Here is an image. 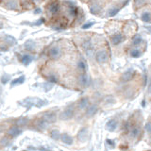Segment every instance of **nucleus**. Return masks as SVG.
<instances>
[{
	"mask_svg": "<svg viewBox=\"0 0 151 151\" xmlns=\"http://www.w3.org/2000/svg\"><path fill=\"white\" fill-rule=\"evenodd\" d=\"M96 60L98 63H105L108 60V54L106 51H99L96 55Z\"/></svg>",
	"mask_w": 151,
	"mask_h": 151,
	"instance_id": "1",
	"label": "nucleus"
},
{
	"mask_svg": "<svg viewBox=\"0 0 151 151\" xmlns=\"http://www.w3.org/2000/svg\"><path fill=\"white\" fill-rule=\"evenodd\" d=\"M74 115V111H73V109H66V110L64 111H63L60 113V120H69L71 119V118L73 117Z\"/></svg>",
	"mask_w": 151,
	"mask_h": 151,
	"instance_id": "2",
	"label": "nucleus"
},
{
	"mask_svg": "<svg viewBox=\"0 0 151 151\" xmlns=\"http://www.w3.org/2000/svg\"><path fill=\"white\" fill-rule=\"evenodd\" d=\"M49 56L52 59L57 60L60 56V48L59 46H53L49 50Z\"/></svg>",
	"mask_w": 151,
	"mask_h": 151,
	"instance_id": "3",
	"label": "nucleus"
},
{
	"mask_svg": "<svg viewBox=\"0 0 151 151\" xmlns=\"http://www.w3.org/2000/svg\"><path fill=\"white\" fill-rule=\"evenodd\" d=\"M20 134H21V129H19L18 127H15V126L12 127L8 131V135L11 136V137H17Z\"/></svg>",
	"mask_w": 151,
	"mask_h": 151,
	"instance_id": "4",
	"label": "nucleus"
},
{
	"mask_svg": "<svg viewBox=\"0 0 151 151\" xmlns=\"http://www.w3.org/2000/svg\"><path fill=\"white\" fill-rule=\"evenodd\" d=\"M134 76V71L130 69V70H127V72H125L122 76V80L123 81H129V80L133 78Z\"/></svg>",
	"mask_w": 151,
	"mask_h": 151,
	"instance_id": "5",
	"label": "nucleus"
},
{
	"mask_svg": "<svg viewBox=\"0 0 151 151\" xmlns=\"http://www.w3.org/2000/svg\"><path fill=\"white\" fill-rule=\"evenodd\" d=\"M47 9H48V11L52 13V14H55L59 12V9H60V5L58 2H52L48 5V7H47Z\"/></svg>",
	"mask_w": 151,
	"mask_h": 151,
	"instance_id": "6",
	"label": "nucleus"
},
{
	"mask_svg": "<svg viewBox=\"0 0 151 151\" xmlns=\"http://www.w3.org/2000/svg\"><path fill=\"white\" fill-rule=\"evenodd\" d=\"M44 119L47 123H54L56 121V114L54 112H45L44 114Z\"/></svg>",
	"mask_w": 151,
	"mask_h": 151,
	"instance_id": "7",
	"label": "nucleus"
},
{
	"mask_svg": "<svg viewBox=\"0 0 151 151\" xmlns=\"http://www.w3.org/2000/svg\"><path fill=\"white\" fill-rule=\"evenodd\" d=\"M87 137H88V130L87 129H81L79 131H78V138L80 142H84L85 140L87 139Z\"/></svg>",
	"mask_w": 151,
	"mask_h": 151,
	"instance_id": "8",
	"label": "nucleus"
},
{
	"mask_svg": "<svg viewBox=\"0 0 151 151\" xmlns=\"http://www.w3.org/2000/svg\"><path fill=\"white\" fill-rule=\"evenodd\" d=\"M60 140L63 144L65 145H72L73 144V138L67 133H63V135H60Z\"/></svg>",
	"mask_w": 151,
	"mask_h": 151,
	"instance_id": "9",
	"label": "nucleus"
},
{
	"mask_svg": "<svg viewBox=\"0 0 151 151\" xmlns=\"http://www.w3.org/2000/svg\"><path fill=\"white\" fill-rule=\"evenodd\" d=\"M97 112V107L96 105H92L87 108V111H86V115L88 117H91L93 116Z\"/></svg>",
	"mask_w": 151,
	"mask_h": 151,
	"instance_id": "10",
	"label": "nucleus"
},
{
	"mask_svg": "<svg viewBox=\"0 0 151 151\" xmlns=\"http://www.w3.org/2000/svg\"><path fill=\"white\" fill-rule=\"evenodd\" d=\"M117 125H118L117 121H115V120H110V121H109V122L107 123L106 127H107V129H108V130L113 131V130H115V129H116Z\"/></svg>",
	"mask_w": 151,
	"mask_h": 151,
	"instance_id": "11",
	"label": "nucleus"
},
{
	"mask_svg": "<svg viewBox=\"0 0 151 151\" xmlns=\"http://www.w3.org/2000/svg\"><path fill=\"white\" fill-rule=\"evenodd\" d=\"M32 60H33V57L32 56H30V55H28V54H26V55H24L23 57H22V63L23 64H25V65H28L29 64L31 61H32Z\"/></svg>",
	"mask_w": 151,
	"mask_h": 151,
	"instance_id": "12",
	"label": "nucleus"
},
{
	"mask_svg": "<svg viewBox=\"0 0 151 151\" xmlns=\"http://www.w3.org/2000/svg\"><path fill=\"white\" fill-rule=\"evenodd\" d=\"M36 127H37V129H45L47 127V122L42 118V119L38 120L36 122Z\"/></svg>",
	"mask_w": 151,
	"mask_h": 151,
	"instance_id": "13",
	"label": "nucleus"
},
{
	"mask_svg": "<svg viewBox=\"0 0 151 151\" xmlns=\"http://www.w3.org/2000/svg\"><path fill=\"white\" fill-rule=\"evenodd\" d=\"M6 7L9 9H16L18 8L16 0H9V1L7 2V4H6Z\"/></svg>",
	"mask_w": 151,
	"mask_h": 151,
	"instance_id": "14",
	"label": "nucleus"
},
{
	"mask_svg": "<svg viewBox=\"0 0 151 151\" xmlns=\"http://www.w3.org/2000/svg\"><path fill=\"white\" fill-rule=\"evenodd\" d=\"M88 104H89V99L87 97H83L79 100L78 102V108L79 109H85L88 107Z\"/></svg>",
	"mask_w": 151,
	"mask_h": 151,
	"instance_id": "15",
	"label": "nucleus"
},
{
	"mask_svg": "<svg viewBox=\"0 0 151 151\" xmlns=\"http://www.w3.org/2000/svg\"><path fill=\"white\" fill-rule=\"evenodd\" d=\"M35 47V42L32 40H28L25 42V48L28 51H31Z\"/></svg>",
	"mask_w": 151,
	"mask_h": 151,
	"instance_id": "16",
	"label": "nucleus"
},
{
	"mask_svg": "<svg viewBox=\"0 0 151 151\" xmlns=\"http://www.w3.org/2000/svg\"><path fill=\"white\" fill-rule=\"evenodd\" d=\"M79 82L80 84L82 85V86H87V85L89 84V77L87 75H81L79 77Z\"/></svg>",
	"mask_w": 151,
	"mask_h": 151,
	"instance_id": "17",
	"label": "nucleus"
},
{
	"mask_svg": "<svg viewBox=\"0 0 151 151\" xmlns=\"http://www.w3.org/2000/svg\"><path fill=\"white\" fill-rule=\"evenodd\" d=\"M123 41V37H122V35L121 34H116V35H114L112 38H111V42H112V44L113 45H119L120 42Z\"/></svg>",
	"mask_w": 151,
	"mask_h": 151,
	"instance_id": "18",
	"label": "nucleus"
},
{
	"mask_svg": "<svg viewBox=\"0 0 151 151\" xmlns=\"http://www.w3.org/2000/svg\"><path fill=\"white\" fill-rule=\"evenodd\" d=\"M24 81H25V76H22V77L12 80V86H14V85H17V84H22Z\"/></svg>",
	"mask_w": 151,
	"mask_h": 151,
	"instance_id": "19",
	"label": "nucleus"
},
{
	"mask_svg": "<svg viewBox=\"0 0 151 151\" xmlns=\"http://www.w3.org/2000/svg\"><path fill=\"white\" fill-rule=\"evenodd\" d=\"M139 134H140V129L138 127H133V129L130 130V135L132 138H137V137L139 136Z\"/></svg>",
	"mask_w": 151,
	"mask_h": 151,
	"instance_id": "20",
	"label": "nucleus"
},
{
	"mask_svg": "<svg viewBox=\"0 0 151 151\" xmlns=\"http://www.w3.org/2000/svg\"><path fill=\"white\" fill-rule=\"evenodd\" d=\"M51 137L53 139L55 140H59L60 138V131L59 130H57V129H54V130H52L51 131Z\"/></svg>",
	"mask_w": 151,
	"mask_h": 151,
	"instance_id": "21",
	"label": "nucleus"
},
{
	"mask_svg": "<svg viewBox=\"0 0 151 151\" xmlns=\"http://www.w3.org/2000/svg\"><path fill=\"white\" fill-rule=\"evenodd\" d=\"M5 41H6L8 45H12L13 44H15V42H16L15 39H14V38L12 37V36H6V39H5Z\"/></svg>",
	"mask_w": 151,
	"mask_h": 151,
	"instance_id": "22",
	"label": "nucleus"
},
{
	"mask_svg": "<svg viewBox=\"0 0 151 151\" xmlns=\"http://www.w3.org/2000/svg\"><path fill=\"white\" fill-rule=\"evenodd\" d=\"M142 20L144 22H149L151 20V13L150 12H145L142 15Z\"/></svg>",
	"mask_w": 151,
	"mask_h": 151,
	"instance_id": "23",
	"label": "nucleus"
},
{
	"mask_svg": "<svg viewBox=\"0 0 151 151\" xmlns=\"http://www.w3.org/2000/svg\"><path fill=\"white\" fill-rule=\"evenodd\" d=\"M118 12H119V9H118V8H112V9H110V11H109L108 14L110 16H114Z\"/></svg>",
	"mask_w": 151,
	"mask_h": 151,
	"instance_id": "24",
	"label": "nucleus"
},
{
	"mask_svg": "<svg viewBox=\"0 0 151 151\" xmlns=\"http://www.w3.org/2000/svg\"><path fill=\"white\" fill-rule=\"evenodd\" d=\"M78 68L80 70V71H84L86 70V64H85L83 61H78Z\"/></svg>",
	"mask_w": 151,
	"mask_h": 151,
	"instance_id": "25",
	"label": "nucleus"
},
{
	"mask_svg": "<svg viewBox=\"0 0 151 151\" xmlns=\"http://www.w3.org/2000/svg\"><path fill=\"white\" fill-rule=\"evenodd\" d=\"M130 55L131 57H133V58H139L141 56V52L139 50H132L130 52Z\"/></svg>",
	"mask_w": 151,
	"mask_h": 151,
	"instance_id": "26",
	"label": "nucleus"
},
{
	"mask_svg": "<svg viewBox=\"0 0 151 151\" xmlns=\"http://www.w3.org/2000/svg\"><path fill=\"white\" fill-rule=\"evenodd\" d=\"M68 11H69V13H70L72 16H75L76 14H77V12H78L77 8H75V7H70Z\"/></svg>",
	"mask_w": 151,
	"mask_h": 151,
	"instance_id": "27",
	"label": "nucleus"
},
{
	"mask_svg": "<svg viewBox=\"0 0 151 151\" xmlns=\"http://www.w3.org/2000/svg\"><path fill=\"white\" fill-rule=\"evenodd\" d=\"M27 118H23V119H19L18 121H17V124L18 125H20V126H25L27 123Z\"/></svg>",
	"mask_w": 151,
	"mask_h": 151,
	"instance_id": "28",
	"label": "nucleus"
},
{
	"mask_svg": "<svg viewBox=\"0 0 151 151\" xmlns=\"http://www.w3.org/2000/svg\"><path fill=\"white\" fill-rule=\"evenodd\" d=\"M141 42H142V38L140 36H136L133 39V45H137L141 44Z\"/></svg>",
	"mask_w": 151,
	"mask_h": 151,
	"instance_id": "29",
	"label": "nucleus"
},
{
	"mask_svg": "<svg viewBox=\"0 0 151 151\" xmlns=\"http://www.w3.org/2000/svg\"><path fill=\"white\" fill-rule=\"evenodd\" d=\"M8 143H9L8 137H3V138L0 140V145H7Z\"/></svg>",
	"mask_w": 151,
	"mask_h": 151,
	"instance_id": "30",
	"label": "nucleus"
},
{
	"mask_svg": "<svg viewBox=\"0 0 151 151\" xmlns=\"http://www.w3.org/2000/svg\"><path fill=\"white\" fill-rule=\"evenodd\" d=\"M145 130L147 131L149 134L151 133V122H147V123H146L145 126Z\"/></svg>",
	"mask_w": 151,
	"mask_h": 151,
	"instance_id": "31",
	"label": "nucleus"
},
{
	"mask_svg": "<svg viewBox=\"0 0 151 151\" xmlns=\"http://www.w3.org/2000/svg\"><path fill=\"white\" fill-rule=\"evenodd\" d=\"M9 76L5 75V76H3V77L1 78V81H2V83L6 84V83L8 82V80H9Z\"/></svg>",
	"mask_w": 151,
	"mask_h": 151,
	"instance_id": "32",
	"label": "nucleus"
},
{
	"mask_svg": "<svg viewBox=\"0 0 151 151\" xmlns=\"http://www.w3.org/2000/svg\"><path fill=\"white\" fill-rule=\"evenodd\" d=\"M48 79L50 80V81H51L52 83H56L57 81H58V79H57V78L55 77V76H53V75L49 76V77H48Z\"/></svg>",
	"mask_w": 151,
	"mask_h": 151,
	"instance_id": "33",
	"label": "nucleus"
},
{
	"mask_svg": "<svg viewBox=\"0 0 151 151\" xmlns=\"http://www.w3.org/2000/svg\"><path fill=\"white\" fill-rule=\"evenodd\" d=\"M45 104H46V102L45 101H42V100H41V99H38V102H37V107H42V106H44Z\"/></svg>",
	"mask_w": 151,
	"mask_h": 151,
	"instance_id": "34",
	"label": "nucleus"
},
{
	"mask_svg": "<svg viewBox=\"0 0 151 151\" xmlns=\"http://www.w3.org/2000/svg\"><path fill=\"white\" fill-rule=\"evenodd\" d=\"M93 25V22H89V23L86 24V25H83L82 26V28H83V29H86V28H89L90 27H92Z\"/></svg>",
	"mask_w": 151,
	"mask_h": 151,
	"instance_id": "35",
	"label": "nucleus"
},
{
	"mask_svg": "<svg viewBox=\"0 0 151 151\" xmlns=\"http://www.w3.org/2000/svg\"><path fill=\"white\" fill-rule=\"evenodd\" d=\"M52 86H53V85H52V84H50L49 86H47V85L45 84V91H49V90L52 88Z\"/></svg>",
	"mask_w": 151,
	"mask_h": 151,
	"instance_id": "36",
	"label": "nucleus"
},
{
	"mask_svg": "<svg viewBox=\"0 0 151 151\" xmlns=\"http://www.w3.org/2000/svg\"><path fill=\"white\" fill-rule=\"evenodd\" d=\"M107 143H108V144H110L111 146H114V143H113V141H111V140H110V139H108V140H107Z\"/></svg>",
	"mask_w": 151,
	"mask_h": 151,
	"instance_id": "37",
	"label": "nucleus"
},
{
	"mask_svg": "<svg viewBox=\"0 0 151 151\" xmlns=\"http://www.w3.org/2000/svg\"><path fill=\"white\" fill-rule=\"evenodd\" d=\"M40 12H41V9H36V11L34 12V13H40Z\"/></svg>",
	"mask_w": 151,
	"mask_h": 151,
	"instance_id": "38",
	"label": "nucleus"
},
{
	"mask_svg": "<svg viewBox=\"0 0 151 151\" xmlns=\"http://www.w3.org/2000/svg\"><path fill=\"white\" fill-rule=\"evenodd\" d=\"M148 92H149V93H151V84L149 85V87H148Z\"/></svg>",
	"mask_w": 151,
	"mask_h": 151,
	"instance_id": "39",
	"label": "nucleus"
}]
</instances>
